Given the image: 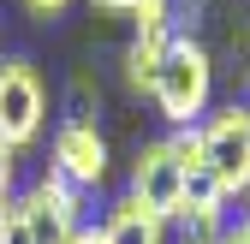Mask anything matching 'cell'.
Here are the masks:
<instances>
[{"instance_id": "cell-12", "label": "cell", "mask_w": 250, "mask_h": 244, "mask_svg": "<svg viewBox=\"0 0 250 244\" xmlns=\"http://www.w3.org/2000/svg\"><path fill=\"white\" fill-rule=\"evenodd\" d=\"M89 6H102V12H137L143 0H89Z\"/></svg>"}, {"instance_id": "cell-4", "label": "cell", "mask_w": 250, "mask_h": 244, "mask_svg": "<svg viewBox=\"0 0 250 244\" xmlns=\"http://www.w3.org/2000/svg\"><path fill=\"white\" fill-rule=\"evenodd\" d=\"M48 131V83L30 60H0V143L30 149Z\"/></svg>"}, {"instance_id": "cell-6", "label": "cell", "mask_w": 250, "mask_h": 244, "mask_svg": "<svg viewBox=\"0 0 250 244\" xmlns=\"http://www.w3.org/2000/svg\"><path fill=\"white\" fill-rule=\"evenodd\" d=\"M66 185L96 191L107 179V137L96 131V119H60L54 125V161H48Z\"/></svg>"}, {"instance_id": "cell-10", "label": "cell", "mask_w": 250, "mask_h": 244, "mask_svg": "<svg viewBox=\"0 0 250 244\" xmlns=\"http://www.w3.org/2000/svg\"><path fill=\"white\" fill-rule=\"evenodd\" d=\"M24 6H30V12H36V18H60V12H66V6H72V0H24Z\"/></svg>"}, {"instance_id": "cell-11", "label": "cell", "mask_w": 250, "mask_h": 244, "mask_svg": "<svg viewBox=\"0 0 250 244\" xmlns=\"http://www.w3.org/2000/svg\"><path fill=\"white\" fill-rule=\"evenodd\" d=\"M72 244H107V232H102V226H78Z\"/></svg>"}, {"instance_id": "cell-13", "label": "cell", "mask_w": 250, "mask_h": 244, "mask_svg": "<svg viewBox=\"0 0 250 244\" xmlns=\"http://www.w3.org/2000/svg\"><path fill=\"white\" fill-rule=\"evenodd\" d=\"M0 244H12V208H0Z\"/></svg>"}, {"instance_id": "cell-14", "label": "cell", "mask_w": 250, "mask_h": 244, "mask_svg": "<svg viewBox=\"0 0 250 244\" xmlns=\"http://www.w3.org/2000/svg\"><path fill=\"white\" fill-rule=\"evenodd\" d=\"M232 232H238V238L250 244V208H244V215H238V226H232Z\"/></svg>"}, {"instance_id": "cell-15", "label": "cell", "mask_w": 250, "mask_h": 244, "mask_svg": "<svg viewBox=\"0 0 250 244\" xmlns=\"http://www.w3.org/2000/svg\"><path fill=\"white\" fill-rule=\"evenodd\" d=\"M227 244H244V238H238V232H227Z\"/></svg>"}, {"instance_id": "cell-1", "label": "cell", "mask_w": 250, "mask_h": 244, "mask_svg": "<svg viewBox=\"0 0 250 244\" xmlns=\"http://www.w3.org/2000/svg\"><path fill=\"white\" fill-rule=\"evenodd\" d=\"M208 96H214V60L197 36H173L161 66H155V83H149V102L161 107L167 125H197L208 113Z\"/></svg>"}, {"instance_id": "cell-16", "label": "cell", "mask_w": 250, "mask_h": 244, "mask_svg": "<svg viewBox=\"0 0 250 244\" xmlns=\"http://www.w3.org/2000/svg\"><path fill=\"white\" fill-rule=\"evenodd\" d=\"M244 107H250V102H244Z\"/></svg>"}, {"instance_id": "cell-7", "label": "cell", "mask_w": 250, "mask_h": 244, "mask_svg": "<svg viewBox=\"0 0 250 244\" xmlns=\"http://www.w3.org/2000/svg\"><path fill=\"white\" fill-rule=\"evenodd\" d=\"M102 232H107V244H167V221L155 215V208H143L131 191H125V197L107 208Z\"/></svg>"}, {"instance_id": "cell-3", "label": "cell", "mask_w": 250, "mask_h": 244, "mask_svg": "<svg viewBox=\"0 0 250 244\" xmlns=\"http://www.w3.org/2000/svg\"><path fill=\"white\" fill-rule=\"evenodd\" d=\"M203 173L227 197H250V107H221L203 119Z\"/></svg>"}, {"instance_id": "cell-2", "label": "cell", "mask_w": 250, "mask_h": 244, "mask_svg": "<svg viewBox=\"0 0 250 244\" xmlns=\"http://www.w3.org/2000/svg\"><path fill=\"white\" fill-rule=\"evenodd\" d=\"M78 215H83V191L66 185L54 167L12 203V226H18L24 244H72V232L83 226Z\"/></svg>"}, {"instance_id": "cell-5", "label": "cell", "mask_w": 250, "mask_h": 244, "mask_svg": "<svg viewBox=\"0 0 250 244\" xmlns=\"http://www.w3.org/2000/svg\"><path fill=\"white\" fill-rule=\"evenodd\" d=\"M185 179H191V167H185L173 155V143H143L137 149V161H131V197L143 208H155L161 221H173L179 208H185Z\"/></svg>"}, {"instance_id": "cell-8", "label": "cell", "mask_w": 250, "mask_h": 244, "mask_svg": "<svg viewBox=\"0 0 250 244\" xmlns=\"http://www.w3.org/2000/svg\"><path fill=\"white\" fill-rule=\"evenodd\" d=\"M167 226H173L179 244H227V232H232L227 226V208H197V203H185Z\"/></svg>"}, {"instance_id": "cell-9", "label": "cell", "mask_w": 250, "mask_h": 244, "mask_svg": "<svg viewBox=\"0 0 250 244\" xmlns=\"http://www.w3.org/2000/svg\"><path fill=\"white\" fill-rule=\"evenodd\" d=\"M12 185H18V149L0 143V208H12Z\"/></svg>"}]
</instances>
